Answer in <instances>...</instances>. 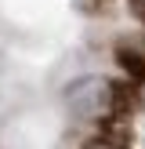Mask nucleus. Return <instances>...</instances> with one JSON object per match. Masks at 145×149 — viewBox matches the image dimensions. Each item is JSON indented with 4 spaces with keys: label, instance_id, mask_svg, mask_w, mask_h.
Returning <instances> with one entry per match:
<instances>
[{
    "label": "nucleus",
    "instance_id": "nucleus-1",
    "mask_svg": "<svg viewBox=\"0 0 145 149\" xmlns=\"http://www.w3.org/2000/svg\"><path fill=\"white\" fill-rule=\"evenodd\" d=\"M69 106L76 109L80 116H87V120H113L116 113H123V91L116 84H109V80L102 77H87L80 80V84L69 87Z\"/></svg>",
    "mask_w": 145,
    "mask_h": 149
},
{
    "label": "nucleus",
    "instance_id": "nucleus-4",
    "mask_svg": "<svg viewBox=\"0 0 145 149\" xmlns=\"http://www.w3.org/2000/svg\"><path fill=\"white\" fill-rule=\"evenodd\" d=\"M76 4H80V7H84V11H98V7H102V4H105V0H76Z\"/></svg>",
    "mask_w": 145,
    "mask_h": 149
},
{
    "label": "nucleus",
    "instance_id": "nucleus-3",
    "mask_svg": "<svg viewBox=\"0 0 145 149\" xmlns=\"http://www.w3.org/2000/svg\"><path fill=\"white\" fill-rule=\"evenodd\" d=\"M87 149H123V146L116 142V138H109V135H102V138H94V142L87 146Z\"/></svg>",
    "mask_w": 145,
    "mask_h": 149
},
{
    "label": "nucleus",
    "instance_id": "nucleus-2",
    "mask_svg": "<svg viewBox=\"0 0 145 149\" xmlns=\"http://www.w3.org/2000/svg\"><path fill=\"white\" fill-rule=\"evenodd\" d=\"M116 62L130 80H145V36H127L116 44Z\"/></svg>",
    "mask_w": 145,
    "mask_h": 149
},
{
    "label": "nucleus",
    "instance_id": "nucleus-5",
    "mask_svg": "<svg viewBox=\"0 0 145 149\" xmlns=\"http://www.w3.org/2000/svg\"><path fill=\"white\" fill-rule=\"evenodd\" d=\"M130 7H134V11H138V15L145 18V0H130Z\"/></svg>",
    "mask_w": 145,
    "mask_h": 149
}]
</instances>
